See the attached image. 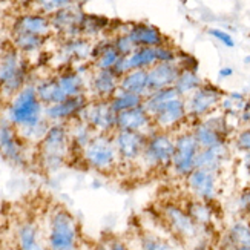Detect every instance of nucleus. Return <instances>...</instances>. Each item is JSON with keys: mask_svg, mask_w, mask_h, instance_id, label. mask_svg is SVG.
<instances>
[{"mask_svg": "<svg viewBox=\"0 0 250 250\" xmlns=\"http://www.w3.org/2000/svg\"><path fill=\"white\" fill-rule=\"evenodd\" d=\"M6 118L26 143H40L51 126L34 84H26L11 99Z\"/></svg>", "mask_w": 250, "mask_h": 250, "instance_id": "obj_1", "label": "nucleus"}, {"mask_svg": "<svg viewBox=\"0 0 250 250\" xmlns=\"http://www.w3.org/2000/svg\"><path fill=\"white\" fill-rule=\"evenodd\" d=\"M71 154L69 126L52 123L39 143V158L43 169L54 172L60 169Z\"/></svg>", "mask_w": 250, "mask_h": 250, "instance_id": "obj_2", "label": "nucleus"}, {"mask_svg": "<svg viewBox=\"0 0 250 250\" xmlns=\"http://www.w3.org/2000/svg\"><path fill=\"white\" fill-rule=\"evenodd\" d=\"M79 229L72 213L64 208H56L48 221L46 249L48 250H77Z\"/></svg>", "mask_w": 250, "mask_h": 250, "instance_id": "obj_3", "label": "nucleus"}, {"mask_svg": "<svg viewBox=\"0 0 250 250\" xmlns=\"http://www.w3.org/2000/svg\"><path fill=\"white\" fill-rule=\"evenodd\" d=\"M173 152H175V132L154 129L147 134L146 147L140 165L149 170L170 169Z\"/></svg>", "mask_w": 250, "mask_h": 250, "instance_id": "obj_4", "label": "nucleus"}, {"mask_svg": "<svg viewBox=\"0 0 250 250\" xmlns=\"http://www.w3.org/2000/svg\"><path fill=\"white\" fill-rule=\"evenodd\" d=\"M82 158L86 166L102 173H111L120 166L114 137L109 134H95L91 143L82 152Z\"/></svg>", "mask_w": 250, "mask_h": 250, "instance_id": "obj_5", "label": "nucleus"}, {"mask_svg": "<svg viewBox=\"0 0 250 250\" xmlns=\"http://www.w3.org/2000/svg\"><path fill=\"white\" fill-rule=\"evenodd\" d=\"M28 64L17 48L6 49L0 56V89L3 95L14 97L26 86Z\"/></svg>", "mask_w": 250, "mask_h": 250, "instance_id": "obj_6", "label": "nucleus"}, {"mask_svg": "<svg viewBox=\"0 0 250 250\" xmlns=\"http://www.w3.org/2000/svg\"><path fill=\"white\" fill-rule=\"evenodd\" d=\"M161 218L167 226L170 233L181 243L195 241L200 235V227L193 223L184 206L177 203H165L161 206Z\"/></svg>", "mask_w": 250, "mask_h": 250, "instance_id": "obj_7", "label": "nucleus"}, {"mask_svg": "<svg viewBox=\"0 0 250 250\" xmlns=\"http://www.w3.org/2000/svg\"><path fill=\"white\" fill-rule=\"evenodd\" d=\"M200 152V146L195 140L192 130H178L175 132V152H173L170 170L178 178H186L195 169L197 155Z\"/></svg>", "mask_w": 250, "mask_h": 250, "instance_id": "obj_8", "label": "nucleus"}, {"mask_svg": "<svg viewBox=\"0 0 250 250\" xmlns=\"http://www.w3.org/2000/svg\"><path fill=\"white\" fill-rule=\"evenodd\" d=\"M223 97L224 94L218 86L212 83H203L193 94L184 99L186 100L189 120H193L195 123L210 115L221 104Z\"/></svg>", "mask_w": 250, "mask_h": 250, "instance_id": "obj_9", "label": "nucleus"}, {"mask_svg": "<svg viewBox=\"0 0 250 250\" xmlns=\"http://www.w3.org/2000/svg\"><path fill=\"white\" fill-rule=\"evenodd\" d=\"M26 141L20 137L17 129L8 122L6 117H0V155L8 163L19 167H25L28 157L25 152Z\"/></svg>", "mask_w": 250, "mask_h": 250, "instance_id": "obj_10", "label": "nucleus"}, {"mask_svg": "<svg viewBox=\"0 0 250 250\" xmlns=\"http://www.w3.org/2000/svg\"><path fill=\"white\" fill-rule=\"evenodd\" d=\"M80 120L88 125L95 134H109L115 132L117 114L111 107L109 100H92L86 104Z\"/></svg>", "mask_w": 250, "mask_h": 250, "instance_id": "obj_11", "label": "nucleus"}, {"mask_svg": "<svg viewBox=\"0 0 250 250\" xmlns=\"http://www.w3.org/2000/svg\"><path fill=\"white\" fill-rule=\"evenodd\" d=\"M120 165H140L146 147L147 134L130 132V130H115L112 134Z\"/></svg>", "mask_w": 250, "mask_h": 250, "instance_id": "obj_12", "label": "nucleus"}, {"mask_svg": "<svg viewBox=\"0 0 250 250\" xmlns=\"http://www.w3.org/2000/svg\"><path fill=\"white\" fill-rule=\"evenodd\" d=\"M155 129L167 130V132H177V130L189 120L186 100L183 97H177L161 104L158 109L150 115Z\"/></svg>", "mask_w": 250, "mask_h": 250, "instance_id": "obj_13", "label": "nucleus"}, {"mask_svg": "<svg viewBox=\"0 0 250 250\" xmlns=\"http://www.w3.org/2000/svg\"><path fill=\"white\" fill-rule=\"evenodd\" d=\"M186 188L192 198L213 203L218 195V173L204 169H193L189 175L184 178Z\"/></svg>", "mask_w": 250, "mask_h": 250, "instance_id": "obj_14", "label": "nucleus"}, {"mask_svg": "<svg viewBox=\"0 0 250 250\" xmlns=\"http://www.w3.org/2000/svg\"><path fill=\"white\" fill-rule=\"evenodd\" d=\"M89 103V100L86 99V95H79V97H69L64 102L46 106L45 107V117L46 120L52 123H62L66 125L69 122L80 120V115L86 104Z\"/></svg>", "mask_w": 250, "mask_h": 250, "instance_id": "obj_15", "label": "nucleus"}, {"mask_svg": "<svg viewBox=\"0 0 250 250\" xmlns=\"http://www.w3.org/2000/svg\"><path fill=\"white\" fill-rule=\"evenodd\" d=\"M155 129L150 114L145 109V106H138L134 109L123 111L117 114L115 130H130V132L149 134Z\"/></svg>", "mask_w": 250, "mask_h": 250, "instance_id": "obj_16", "label": "nucleus"}, {"mask_svg": "<svg viewBox=\"0 0 250 250\" xmlns=\"http://www.w3.org/2000/svg\"><path fill=\"white\" fill-rule=\"evenodd\" d=\"M84 14L80 11L74 9L72 6H68L64 9H60L57 13H54L51 20V26L56 28L57 31L63 32L64 36L69 39H75L82 34V21Z\"/></svg>", "mask_w": 250, "mask_h": 250, "instance_id": "obj_17", "label": "nucleus"}, {"mask_svg": "<svg viewBox=\"0 0 250 250\" xmlns=\"http://www.w3.org/2000/svg\"><path fill=\"white\" fill-rule=\"evenodd\" d=\"M180 71L181 68L178 63H157L155 66L147 69L149 92L172 88L178 79Z\"/></svg>", "mask_w": 250, "mask_h": 250, "instance_id": "obj_18", "label": "nucleus"}, {"mask_svg": "<svg viewBox=\"0 0 250 250\" xmlns=\"http://www.w3.org/2000/svg\"><path fill=\"white\" fill-rule=\"evenodd\" d=\"M135 43V46H149V48H157L167 45V39L163 36V32L147 23H132L125 31Z\"/></svg>", "mask_w": 250, "mask_h": 250, "instance_id": "obj_19", "label": "nucleus"}, {"mask_svg": "<svg viewBox=\"0 0 250 250\" xmlns=\"http://www.w3.org/2000/svg\"><path fill=\"white\" fill-rule=\"evenodd\" d=\"M91 84L97 100H111L120 89V79L111 69H95Z\"/></svg>", "mask_w": 250, "mask_h": 250, "instance_id": "obj_20", "label": "nucleus"}, {"mask_svg": "<svg viewBox=\"0 0 250 250\" xmlns=\"http://www.w3.org/2000/svg\"><path fill=\"white\" fill-rule=\"evenodd\" d=\"M51 20L43 14H25L14 21V34H34L46 37L51 31Z\"/></svg>", "mask_w": 250, "mask_h": 250, "instance_id": "obj_21", "label": "nucleus"}, {"mask_svg": "<svg viewBox=\"0 0 250 250\" xmlns=\"http://www.w3.org/2000/svg\"><path fill=\"white\" fill-rule=\"evenodd\" d=\"M227 158H229V146L227 145L212 149H200L195 169H204L213 173H220Z\"/></svg>", "mask_w": 250, "mask_h": 250, "instance_id": "obj_22", "label": "nucleus"}, {"mask_svg": "<svg viewBox=\"0 0 250 250\" xmlns=\"http://www.w3.org/2000/svg\"><path fill=\"white\" fill-rule=\"evenodd\" d=\"M212 204L213 203L190 198L186 204H184V209H186L189 216L200 229H208V227L212 226L213 218H215V212L212 209Z\"/></svg>", "mask_w": 250, "mask_h": 250, "instance_id": "obj_23", "label": "nucleus"}, {"mask_svg": "<svg viewBox=\"0 0 250 250\" xmlns=\"http://www.w3.org/2000/svg\"><path fill=\"white\" fill-rule=\"evenodd\" d=\"M120 89L146 97L149 94V79L146 69L129 71L120 79Z\"/></svg>", "mask_w": 250, "mask_h": 250, "instance_id": "obj_24", "label": "nucleus"}, {"mask_svg": "<svg viewBox=\"0 0 250 250\" xmlns=\"http://www.w3.org/2000/svg\"><path fill=\"white\" fill-rule=\"evenodd\" d=\"M36 91H37L39 100L42 102V104L45 107L62 103V102H64L68 99V97L64 95V92L62 91L57 79H48V80L40 82L36 86Z\"/></svg>", "mask_w": 250, "mask_h": 250, "instance_id": "obj_25", "label": "nucleus"}, {"mask_svg": "<svg viewBox=\"0 0 250 250\" xmlns=\"http://www.w3.org/2000/svg\"><path fill=\"white\" fill-rule=\"evenodd\" d=\"M227 249L250 247V220H236L227 230L226 235Z\"/></svg>", "mask_w": 250, "mask_h": 250, "instance_id": "obj_26", "label": "nucleus"}, {"mask_svg": "<svg viewBox=\"0 0 250 250\" xmlns=\"http://www.w3.org/2000/svg\"><path fill=\"white\" fill-rule=\"evenodd\" d=\"M17 243L19 250H48L40 243L39 229L34 223H21L17 229Z\"/></svg>", "mask_w": 250, "mask_h": 250, "instance_id": "obj_27", "label": "nucleus"}, {"mask_svg": "<svg viewBox=\"0 0 250 250\" xmlns=\"http://www.w3.org/2000/svg\"><path fill=\"white\" fill-rule=\"evenodd\" d=\"M69 137H71V150L72 149L79 150L82 155L84 147L95 137V132L83 120H75L69 125Z\"/></svg>", "mask_w": 250, "mask_h": 250, "instance_id": "obj_28", "label": "nucleus"}, {"mask_svg": "<svg viewBox=\"0 0 250 250\" xmlns=\"http://www.w3.org/2000/svg\"><path fill=\"white\" fill-rule=\"evenodd\" d=\"M57 82L68 99L69 97L84 95V80L79 71H74V69L63 71L57 77Z\"/></svg>", "mask_w": 250, "mask_h": 250, "instance_id": "obj_29", "label": "nucleus"}, {"mask_svg": "<svg viewBox=\"0 0 250 250\" xmlns=\"http://www.w3.org/2000/svg\"><path fill=\"white\" fill-rule=\"evenodd\" d=\"M203 84L201 79L198 77L197 71H190V69H181L180 71V75L173 84V88L177 89L178 95L183 97V99H186L190 94H193L197 91L200 86Z\"/></svg>", "mask_w": 250, "mask_h": 250, "instance_id": "obj_30", "label": "nucleus"}, {"mask_svg": "<svg viewBox=\"0 0 250 250\" xmlns=\"http://www.w3.org/2000/svg\"><path fill=\"white\" fill-rule=\"evenodd\" d=\"M143 102H145V97L123 91V89H118L115 92V95L109 100L111 107L115 111V114L134 109V107H138V106H143Z\"/></svg>", "mask_w": 250, "mask_h": 250, "instance_id": "obj_31", "label": "nucleus"}, {"mask_svg": "<svg viewBox=\"0 0 250 250\" xmlns=\"http://www.w3.org/2000/svg\"><path fill=\"white\" fill-rule=\"evenodd\" d=\"M178 92L177 89L173 88H165V89H160V91H154V92H149L146 97H145V102H143V106L145 109L152 115L154 114L161 104H165L166 102L172 100V99H177Z\"/></svg>", "mask_w": 250, "mask_h": 250, "instance_id": "obj_32", "label": "nucleus"}, {"mask_svg": "<svg viewBox=\"0 0 250 250\" xmlns=\"http://www.w3.org/2000/svg\"><path fill=\"white\" fill-rule=\"evenodd\" d=\"M63 52L66 54L68 59H77V60H84L91 57L92 46L89 45V42H86L84 39H69L63 45Z\"/></svg>", "mask_w": 250, "mask_h": 250, "instance_id": "obj_33", "label": "nucleus"}, {"mask_svg": "<svg viewBox=\"0 0 250 250\" xmlns=\"http://www.w3.org/2000/svg\"><path fill=\"white\" fill-rule=\"evenodd\" d=\"M43 43H45V37L34 36V34H14V48H17L20 52L31 54L39 51Z\"/></svg>", "mask_w": 250, "mask_h": 250, "instance_id": "obj_34", "label": "nucleus"}, {"mask_svg": "<svg viewBox=\"0 0 250 250\" xmlns=\"http://www.w3.org/2000/svg\"><path fill=\"white\" fill-rule=\"evenodd\" d=\"M140 247L141 250H177L167 240L150 232L140 236Z\"/></svg>", "mask_w": 250, "mask_h": 250, "instance_id": "obj_35", "label": "nucleus"}, {"mask_svg": "<svg viewBox=\"0 0 250 250\" xmlns=\"http://www.w3.org/2000/svg\"><path fill=\"white\" fill-rule=\"evenodd\" d=\"M106 23H107L106 19H100L95 16H84L82 21V34L94 36L97 32H100Z\"/></svg>", "mask_w": 250, "mask_h": 250, "instance_id": "obj_36", "label": "nucleus"}, {"mask_svg": "<svg viewBox=\"0 0 250 250\" xmlns=\"http://www.w3.org/2000/svg\"><path fill=\"white\" fill-rule=\"evenodd\" d=\"M112 43H114L115 49L118 51V54H120L122 57L129 56V54H132V52L137 49L135 43H134L132 40H130V37L126 34V32H122V34H118V36L112 40Z\"/></svg>", "mask_w": 250, "mask_h": 250, "instance_id": "obj_37", "label": "nucleus"}, {"mask_svg": "<svg viewBox=\"0 0 250 250\" xmlns=\"http://www.w3.org/2000/svg\"><path fill=\"white\" fill-rule=\"evenodd\" d=\"M236 209L241 218L250 220V186L241 189L236 197Z\"/></svg>", "mask_w": 250, "mask_h": 250, "instance_id": "obj_38", "label": "nucleus"}, {"mask_svg": "<svg viewBox=\"0 0 250 250\" xmlns=\"http://www.w3.org/2000/svg\"><path fill=\"white\" fill-rule=\"evenodd\" d=\"M72 0H36L37 6L46 14H54L60 9L71 6Z\"/></svg>", "mask_w": 250, "mask_h": 250, "instance_id": "obj_39", "label": "nucleus"}, {"mask_svg": "<svg viewBox=\"0 0 250 250\" xmlns=\"http://www.w3.org/2000/svg\"><path fill=\"white\" fill-rule=\"evenodd\" d=\"M233 145L240 152L250 154V126H246L238 130L233 137Z\"/></svg>", "mask_w": 250, "mask_h": 250, "instance_id": "obj_40", "label": "nucleus"}, {"mask_svg": "<svg viewBox=\"0 0 250 250\" xmlns=\"http://www.w3.org/2000/svg\"><path fill=\"white\" fill-rule=\"evenodd\" d=\"M208 32L215 40H218L221 45H224L227 48H233L235 46V40H233V37L229 34V32H226L223 29H218V28H210Z\"/></svg>", "mask_w": 250, "mask_h": 250, "instance_id": "obj_41", "label": "nucleus"}, {"mask_svg": "<svg viewBox=\"0 0 250 250\" xmlns=\"http://www.w3.org/2000/svg\"><path fill=\"white\" fill-rule=\"evenodd\" d=\"M109 250H130L126 241H123L122 238H111L109 241L106 243Z\"/></svg>", "mask_w": 250, "mask_h": 250, "instance_id": "obj_42", "label": "nucleus"}, {"mask_svg": "<svg viewBox=\"0 0 250 250\" xmlns=\"http://www.w3.org/2000/svg\"><path fill=\"white\" fill-rule=\"evenodd\" d=\"M232 75H233V69L229 68V66L221 68L220 72H218V77H220V79H229V77H232Z\"/></svg>", "mask_w": 250, "mask_h": 250, "instance_id": "obj_43", "label": "nucleus"}, {"mask_svg": "<svg viewBox=\"0 0 250 250\" xmlns=\"http://www.w3.org/2000/svg\"><path fill=\"white\" fill-rule=\"evenodd\" d=\"M89 250H109V247H107L106 243H97L95 246H92Z\"/></svg>", "mask_w": 250, "mask_h": 250, "instance_id": "obj_44", "label": "nucleus"}, {"mask_svg": "<svg viewBox=\"0 0 250 250\" xmlns=\"http://www.w3.org/2000/svg\"><path fill=\"white\" fill-rule=\"evenodd\" d=\"M192 250H212V249H210V246L208 243H200V244L195 246Z\"/></svg>", "mask_w": 250, "mask_h": 250, "instance_id": "obj_45", "label": "nucleus"}, {"mask_svg": "<svg viewBox=\"0 0 250 250\" xmlns=\"http://www.w3.org/2000/svg\"><path fill=\"white\" fill-rule=\"evenodd\" d=\"M244 166H246V170L250 177V154H246V157H244Z\"/></svg>", "mask_w": 250, "mask_h": 250, "instance_id": "obj_46", "label": "nucleus"}, {"mask_svg": "<svg viewBox=\"0 0 250 250\" xmlns=\"http://www.w3.org/2000/svg\"><path fill=\"white\" fill-rule=\"evenodd\" d=\"M246 62H247V63H249V64H250V56H249V57H247V59H246Z\"/></svg>", "mask_w": 250, "mask_h": 250, "instance_id": "obj_47", "label": "nucleus"}, {"mask_svg": "<svg viewBox=\"0 0 250 250\" xmlns=\"http://www.w3.org/2000/svg\"><path fill=\"white\" fill-rule=\"evenodd\" d=\"M0 16H2V11H0Z\"/></svg>", "mask_w": 250, "mask_h": 250, "instance_id": "obj_48", "label": "nucleus"}, {"mask_svg": "<svg viewBox=\"0 0 250 250\" xmlns=\"http://www.w3.org/2000/svg\"><path fill=\"white\" fill-rule=\"evenodd\" d=\"M77 250H79V249H77Z\"/></svg>", "mask_w": 250, "mask_h": 250, "instance_id": "obj_49", "label": "nucleus"}]
</instances>
